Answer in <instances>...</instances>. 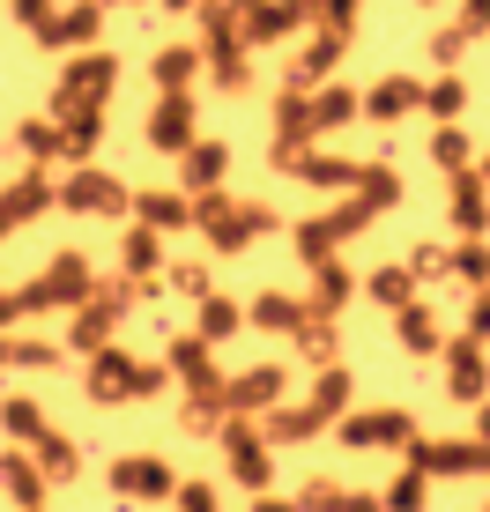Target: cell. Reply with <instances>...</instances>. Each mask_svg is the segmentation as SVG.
<instances>
[{"label": "cell", "mask_w": 490, "mask_h": 512, "mask_svg": "<svg viewBox=\"0 0 490 512\" xmlns=\"http://www.w3.org/2000/svg\"><path fill=\"white\" fill-rule=\"evenodd\" d=\"M119 490H164V468H149V461H127V468H119Z\"/></svg>", "instance_id": "obj_1"}, {"label": "cell", "mask_w": 490, "mask_h": 512, "mask_svg": "<svg viewBox=\"0 0 490 512\" xmlns=\"http://www.w3.org/2000/svg\"><path fill=\"white\" fill-rule=\"evenodd\" d=\"M75 208H112V186H104V179H82V186H75Z\"/></svg>", "instance_id": "obj_2"}]
</instances>
